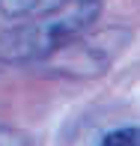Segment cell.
I'll return each instance as SVG.
<instances>
[{"label":"cell","instance_id":"cell-2","mask_svg":"<svg viewBox=\"0 0 140 146\" xmlns=\"http://www.w3.org/2000/svg\"><path fill=\"white\" fill-rule=\"evenodd\" d=\"M90 30H84L81 36H75L72 42H66L63 48H57L51 57V72H66L75 78H96L102 72H107V66L116 60V54L128 45V33L125 30H107L86 36Z\"/></svg>","mask_w":140,"mask_h":146},{"label":"cell","instance_id":"cell-4","mask_svg":"<svg viewBox=\"0 0 140 146\" xmlns=\"http://www.w3.org/2000/svg\"><path fill=\"white\" fill-rule=\"evenodd\" d=\"M104 146H137L140 143V131L134 125H119V128L107 131V134L102 137Z\"/></svg>","mask_w":140,"mask_h":146},{"label":"cell","instance_id":"cell-3","mask_svg":"<svg viewBox=\"0 0 140 146\" xmlns=\"http://www.w3.org/2000/svg\"><path fill=\"white\" fill-rule=\"evenodd\" d=\"M60 3L63 0H0V15L9 18V21H24V18L42 15Z\"/></svg>","mask_w":140,"mask_h":146},{"label":"cell","instance_id":"cell-1","mask_svg":"<svg viewBox=\"0 0 140 146\" xmlns=\"http://www.w3.org/2000/svg\"><path fill=\"white\" fill-rule=\"evenodd\" d=\"M98 15H102V0H63L42 15L24 18L12 30L0 33V63H39L75 36H81L84 30H92Z\"/></svg>","mask_w":140,"mask_h":146},{"label":"cell","instance_id":"cell-5","mask_svg":"<svg viewBox=\"0 0 140 146\" xmlns=\"http://www.w3.org/2000/svg\"><path fill=\"white\" fill-rule=\"evenodd\" d=\"M18 143H30L21 131L9 128V125H0V146H18Z\"/></svg>","mask_w":140,"mask_h":146}]
</instances>
